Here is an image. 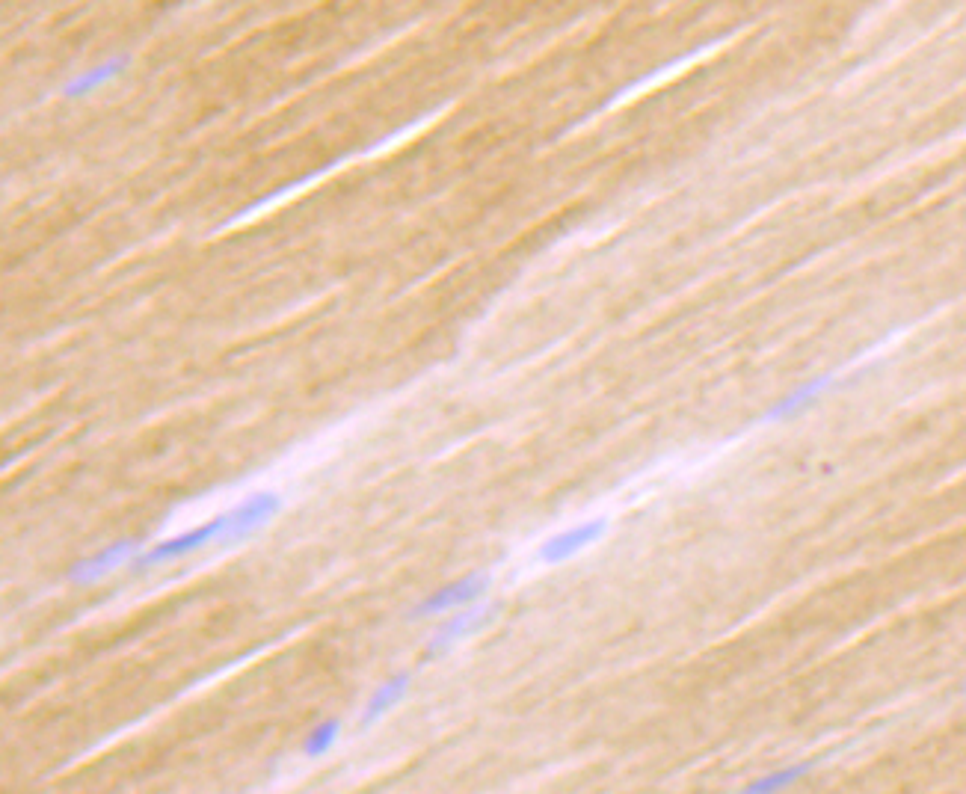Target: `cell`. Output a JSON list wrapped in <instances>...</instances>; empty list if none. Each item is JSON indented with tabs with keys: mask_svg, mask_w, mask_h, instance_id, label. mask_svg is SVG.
Here are the masks:
<instances>
[{
	"mask_svg": "<svg viewBox=\"0 0 966 794\" xmlns=\"http://www.w3.org/2000/svg\"><path fill=\"white\" fill-rule=\"evenodd\" d=\"M226 525H229V516H217L181 537H172V540H163L158 546H152L149 552L143 557H137V569H149V566H158V563H166V560H175V557L193 555L199 549H205L208 543H217L223 540L226 534Z\"/></svg>",
	"mask_w": 966,
	"mask_h": 794,
	"instance_id": "6da1fadb",
	"label": "cell"
},
{
	"mask_svg": "<svg viewBox=\"0 0 966 794\" xmlns=\"http://www.w3.org/2000/svg\"><path fill=\"white\" fill-rule=\"evenodd\" d=\"M489 584H492V575H489L486 569H478V572H472V575H466V578H460V581H454V584H448V587H442V590L430 593V596H427V599L412 611V617H436V614H445V611H454V608L472 605V602H478L483 593L489 590Z\"/></svg>",
	"mask_w": 966,
	"mask_h": 794,
	"instance_id": "7a4b0ae2",
	"label": "cell"
},
{
	"mask_svg": "<svg viewBox=\"0 0 966 794\" xmlns=\"http://www.w3.org/2000/svg\"><path fill=\"white\" fill-rule=\"evenodd\" d=\"M279 507H282V498L276 492H252V495H246L232 513H226L229 516V525H226V534H223L220 543L243 540L255 528L267 525L279 513Z\"/></svg>",
	"mask_w": 966,
	"mask_h": 794,
	"instance_id": "3957f363",
	"label": "cell"
},
{
	"mask_svg": "<svg viewBox=\"0 0 966 794\" xmlns=\"http://www.w3.org/2000/svg\"><path fill=\"white\" fill-rule=\"evenodd\" d=\"M605 531H608V519H590V522H581V525H575V528H569V531H561V534H555V537H549L543 546H540V552H537V557L543 560V563H564V560H569L572 555H578L581 549H587V546H593V543H599L602 537H605Z\"/></svg>",
	"mask_w": 966,
	"mask_h": 794,
	"instance_id": "277c9868",
	"label": "cell"
},
{
	"mask_svg": "<svg viewBox=\"0 0 966 794\" xmlns=\"http://www.w3.org/2000/svg\"><path fill=\"white\" fill-rule=\"evenodd\" d=\"M498 611H501V605H478V608H469V611H463V614L451 617V620H448V623L433 635L430 646H427V652H424V658H436V655H442L448 646H454L457 640H463V637L475 635V632L486 629V626L495 620V614H498Z\"/></svg>",
	"mask_w": 966,
	"mask_h": 794,
	"instance_id": "5b68a950",
	"label": "cell"
},
{
	"mask_svg": "<svg viewBox=\"0 0 966 794\" xmlns=\"http://www.w3.org/2000/svg\"><path fill=\"white\" fill-rule=\"evenodd\" d=\"M137 549H140V540H122V543H113V546H107L104 552H98L95 557H86V560H81V563H75V566H72V572H69V581H72V584H95V581H101L104 575H110L116 566H122L128 557L137 555Z\"/></svg>",
	"mask_w": 966,
	"mask_h": 794,
	"instance_id": "8992f818",
	"label": "cell"
},
{
	"mask_svg": "<svg viewBox=\"0 0 966 794\" xmlns=\"http://www.w3.org/2000/svg\"><path fill=\"white\" fill-rule=\"evenodd\" d=\"M836 383H839L836 377H815V380H806L804 386H798L795 392H789L783 400H777V403L762 415V421H765V424H780V421L795 418L798 412L809 409L818 397L824 395L827 389H833Z\"/></svg>",
	"mask_w": 966,
	"mask_h": 794,
	"instance_id": "52a82bcc",
	"label": "cell"
},
{
	"mask_svg": "<svg viewBox=\"0 0 966 794\" xmlns=\"http://www.w3.org/2000/svg\"><path fill=\"white\" fill-rule=\"evenodd\" d=\"M128 54H119V57H113V60H107V63H101V66H95L92 72H83L81 78H75L63 92H66V98H83V95H89V92H95L98 86H104V83H110V80H116L125 69H128Z\"/></svg>",
	"mask_w": 966,
	"mask_h": 794,
	"instance_id": "ba28073f",
	"label": "cell"
},
{
	"mask_svg": "<svg viewBox=\"0 0 966 794\" xmlns=\"http://www.w3.org/2000/svg\"><path fill=\"white\" fill-rule=\"evenodd\" d=\"M406 688H409V673H398L383 688H377L374 697L368 700L365 712H362V726H371L374 720H380V717L386 715L392 706H398L403 700V694H406Z\"/></svg>",
	"mask_w": 966,
	"mask_h": 794,
	"instance_id": "9c48e42d",
	"label": "cell"
},
{
	"mask_svg": "<svg viewBox=\"0 0 966 794\" xmlns=\"http://www.w3.org/2000/svg\"><path fill=\"white\" fill-rule=\"evenodd\" d=\"M818 762L812 759V762H801V765H789V768H783V771H774V774H765V777H759L756 783H750L744 792L747 794H771V792H783V789H789L792 783H798L801 777H806L812 768H815Z\"/></svg>",
	"mask_w": 966,
	"mask_h": 794,
	"instance_id": "30bf717a",
	"label": "cell"
},
{
	"mask_svg": "<svg viewBox=\"0 0 966 794\" xmlns=\"http://www.w3.org/2000/svg\"><path fill=\"white\" fill-rule=\"evenodd\" d=\"M338 732H341V720H338V717L323 720V723H318V726L309 732V738H306V744H303V753H306L309 759H321V756H326V753L332 750V744H335Z\"/></svg>",
	"mask_w": 966,
	"mask_h": 794,
	"instance_id": "8fae6325",
	"label": "cell"
},
{
	"mask_svg": "<svg viewBox=\"0 0 966 794\" xmlns=\"http://www.w3.org/2000/svg\"><path fill=\"white\" fill-rule=\"evenodd\" d=\"M964 688H966V685H964Z\"/></svg>",
	"mask_w": 966,
	"mask_h": 794,
	"instance_id": "7c38bea8",
	"label": "cell"
}]
</instances>
